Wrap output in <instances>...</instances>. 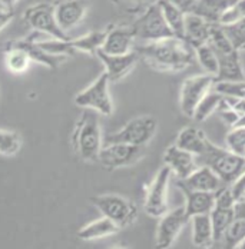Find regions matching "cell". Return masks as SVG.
<instances>
[{
    "mask_svg": "<svg viewBox=\"0 0 245 249\" xmlns=\"http://www.w3.org/2000/svg\"><path fill=\"white\" fill-rule=\"evenodd\" d=\"M189 218L187 216L185 208L168 209L161 218L155 233V245L159 249H170L175 244L176 238L188 224Z\"/></svg>",
    "mask_w": 245,
    "mask_h": 249,
    "instance_id": "7c38bea8",
    "label": "cell"
},
{
    "mask_svg": "<svg viewBox=\"0 0 245 249\" xmlns=\"http://www.w3.org/2000/svg\"><path fill=\"white\" fill-rule=\"evenodd\" d=\"M209 29H211V22L202 19L201 16H198L195 13H187L184 39L192 48H196V46L204 45V43L208 42Z\"/></svg>",
    "mask_w": 245,
    "mask_h": 249,
    "instance_id": "7402d4cb",
    "label": "cell"
},
{
    "mask_svg": "<svg viewBox=\"0 0 245 249\" xmlns=\"http://www.w3.org/2000/svg\"><path fill=\"white\" fill-rule=\"evenodd\" d=\"M208 143H209V139L207 138L204 130L196 126L182 127L175 139V145L178 148L188 150V152L194 153L195 156L202 155L207 149Z\"/></svg>",
    "mask_w": 245,
    "mask_h": 249,
    "instance_id": "ffe728a7",
    "label": "cell"
},
{
    "mask_svg": "<svg viewBox=\"0 0 245 249\" xmlns=\"http://www.w3.org/2000/svg\"><path fill=\"white\" fill-rule=\"evenodd\" d=\"M86 12L88 4L83 0H60L55 4L57 25L66 33L85 19Z\"/></svg>",
    "mask_w": 245,
    "mask_h": 249,
    "instance_id": "9a60e30c",
    "label": "cell"
},
{
    "mask_svg": "<svg viewBox=\"0 0 245 249\" xmlns=\"http://www.w3.org/2000/svg\"><path fill=\"white\" fill-rule=\"evenodd\" d=\"M170 1H172L173 4H176L185 13H191L194 6L198 3V0H170Z\"/></svg>",
    "mask_w": 245,
    "mask_h": 249,
    "instance_id": "b9f144b4",
    "label": "cell"
},
{
    "mask_svg": "<svg viewBox=\"0 0 245 249\" xmlns=\"http://www.w3.org/2000/svg\"><path fill=\"white\" fill-rule=\"evenodd\" d=\"M224 99V96L215 92L214 89H211L204 98L202 100L198 103V106L195 107V112L192 115L191 119H194L196 124H202L205 122L212 113H217L218 107H220L221 102Z\"/></svg>",
    "mask_w": 245,
    "mask_h": 249,
    "instance_id": "f1b7e54d",
    "label": "cell"
},
{
    "mask_svg": "<svg viewBox=\"0 0 245 249\" xmlns=\"http://www.w3.org/2000/svg\"><path fill=\"white\" fill-rule=\"evenodd\" d=\"M238 249H245V239H244V241H243V244L240 245V248H238Z\"/></svg>",
    "mask_w": 245,
    "mask_h": 249,
    "instance_id": "ee69618b",
    "label": "cell"
},
{
    "mask_svg": "<svg viewBox=\"0 0 245 249\" xmlns=\"http://www.w3.org/2000/svg\"><path fill=\"white\" fill-rule=\"evenodd\" d=\"M240 50H244V52H245V45H244V46H243V48H241V49H240Z\"/></svg>",
    "mask_w": 245,
    "mask_h": 249,
    "instance_id": "f6af8a7d",
    "label": "cell"
},
{
    "mask_svg": "<svg viewBox=\"0 0 245 249\" xmlns=\"http://www.w3.org/2000/svg\"><path fill=\"white\" fill-rule=\"evenodd\" d=\"M113 1L126 12H142L156 0H113Z\"/></svg>",
    "mask_w": 245,
    "mask_h": 249,
    "instance_id": "f35d334b",
    "label": "cell"
},
{
    "mask_svg": "<svg viewBox=\"0 0 245 249\" xmlns=\"http://www.w3.org/2000/svg\"><path fill=\"white\" fill-rule=\"evenodd\" d=\"M139 59H144L152 69L158 72H181L189 68L195 60V50L179 37H168L155 42H145L135 46Z\"/></svg>",
    "mask_w": 245,
    "mask_h": 249,
    "instance_id": "6da1fadb",
    "label": "cell"
},
{
    "mask_svg": "<svg viewBox=\"0 0 245 249\" xmlns=\"http://www.w3.org/2000/svg\"><path fill=\"white\" fill-rule=\"evenodd\" d=\"M164 165H167L181 180L188 178L198 168L195 155L178 148L175 143L164 152Z\"/></svg>",
    "mask_w": 245,
    "mask_h": 249,
    "instance_id": "2e32d148",
    "label": "cell"
},
{
    "mask_svg": "<svg viewBox=\"0 0 245 249\" xmlns=\"http://www.w3.org/2000/svg\"><path fill=\"white\" fill-rule=\"evenodd\" d=\"M198 165L209 166L225 183H232L245 171V158L229 149H222L209 141L205 152L195 156Z\"/></svg>",
    "mask_w": 245,
    "mask_h": 249,
    "instance_id": "3957f363",
    "label": "cell"
},
{
    "mask_svg": "<svg viewBox=\"0 0 245 249\" xmlns=\"http://www.w3.org/2000/svg\"><path fill=\"white\" fill-rule=\"evenodd\" d=\"M181 192L185 196V212L187 216L191 218L199 213H209L214 208V194L212 192H202V191H192L185 188L181 183H176Z\"/></svg>",
    "mask_w": 245,
    "mask_h": 249,
    "instance_id": "d6986e66",
    "label": "cell"
},
{
    "mask_svg": "<svg viewBox=\"0 0 245 249\" xmlns=\"http://www.w3.org/2000/svg\"><path fill=\"white\" fill-rule=\"evenodd\" d=\"M229 189L237 203L245 202V171L232 183H229Z\"/></svg>",
    "mask_w": 245,
    "mask_h": 249,
    "instance_id": "ab89813d",
    "label": "cell"
},
{
    "mask_svg": "<svg viewBox=\"0 0 245 249\" xmlns=\"http://www.w3.org/2000/svg\"><path fill=\"white\" fill-rule=\"evenodd\" d=\"M245 18V0H237L231 7H228L220 18V25H232Z\"/></svg>",
    "mask_w": 245,
    "mask_h": 249,
    "instance_id": "8d00e7d4",
    "label": "cell"
},
{
    "mask_svg": "<svg viewBox=\"0 0 245 249\" xmlns=\"http://www.w3.org/2000/svg\"><path fill=\"white\" fill-rule=\"evenodd\" d=\"M145 156L144 146H135L129 143H106L98 155V162L106 171H116L136 165Z\"/></svg>",
    "mask_w": 245,
    "mask_h": 249,
    "instance_id": "ba28073f",
    "label": "cell"
},
{
    "mask_svg": "<svg viewBox=\"0 0 245 249\" xmlns=\"http://www.w3.org/2000/svg\"><path fill=\"white\" fill-rule=\"evenodd\" d=\"M135 33L132 26H112L106 29V36L100 50L108 54H125L135 49Z\"/></svg>",
    "mask_w": 245,
    "mask_h": 249,
    "instance_id": "5bb4252c",
    "label": "cell"
},
{
    "mask_svg": "<svg viewBox=\"0 0 245 249\" xmlns=\"http://www.w3.org/2000/svg\"><path fill=\"white\" fill-rule=\"evenodd\" d=\"M215 76L204 73L187 77L179 90V109L187 118H192L195 107L202 98L212 89L215 83Z\"/></svg>",
    "mask_w": 245,
    "mask_h": 249,
    "instance_id": "30bf717a",
    "label": "cell"
},
{
    "mask_svg": "<svg viewBox=\"0 0 245 249\" xmlns=\"http://www.w3.org/2000/svg\"><path fill=\"white\" fill-rule=\"evenodd\" d=\"M237 202L234 199L229 186L224 185L214 192V206L217 208H235Z\"/></svg>",
    "mask_w": 245,
    "mask_h": 249,
    "instance_id": "74e56055",
    "label": "cell"
},
{
    "mask_svg": "<svg viewBox=\"0 0 245 249\" xmlns=\"http://www.w3.org/2000/svg\"><path fill=\"white\" fill-rule=\"evenodd\" d=\"M162 15L167 20V25L170 26L171 32L175 37L184 39V32H185V16L187 13L181 10L176 4H173L170 0H156Z\"/></svg>",
    "mask_w": 245,
    "mask_h": 249,
    "instance_id": "4316f807",
    "label": "cell"
},
{
    "mask_svg": "<svg viewBox=\"0 0 245 249\" xmlns=\"http://www.w3.org/2000/svg\"><path fill=\"white\" fill-rule=\"evenodd\" d=\"M192 226V244L196 248L214 247V229L209 213H199L189 218Z\"/></svg>",
    "mask_w": 245,
    "mask_h": 249,
    "instance_id": "cb8c5ba5",
    "label": "cell"
},
{
    "mask_svg": "<svg viewBox=\"0 0 245 249\" xmlns=\"http://www.w3.org/2000/svg\"><path fill=\"white\" fill-rule=\"evenodd\" d=\"M235 213V208H217L214 206L209 212L211 221H212V229H214V244H222L224 233L231 224Z\"/></svg>",
    "mask_w": 245,
    "mask_h": 249,
    "instance_id": "f546056e",
    "label": "cell"
},
{
    "mask_svg": "<svg viewBox=\"0 0 245 249\" xmlns=\"http://www.w3.org/2000/svg\"><path fill=\"white\" fill-rule=\"evenodd\" d=\"M4 63L12 73H25L30 65V59L23 50L6 46L4 49Z\"/></svg>",
    "mask_w": 245,
    "mask_h": 249,
    "instance_id": "1f68e13d",
    "label": "cell"
},
{
    "mask_svg": "<svg viewBox=\"0 0 245 249\" xmlns=\"http://www.w3.org/2000/svg\"><path fill=\"white\" fill-rule=\"evenodd\" d=\"M23 20L35 32L46 33L53 39H60V40L71 39L68 33L63 32L57 25L53 3H38L29 6L23 13Z\"/></svg>",
    "mask_w": 245,
    "mask_h": 249,
    "instance_id": "9c48e42d",
    "label": "cell"
},
{
    "mask_svg": "<svg viewBox=\"0 0 245 249\" xmlns=\"http://www.w3.org/2000/svg\"><path fill=\"white\" fill-rule=\"evenodd\" d=\"M92 203L99 209V212L111 219L119 229L128 228L138 219V206L132 200L126 199L121 195L106 194L92 198Z\"/></svg>",
    "mask_w": 245,
    "mask_h": 249,
    "instance_id": "5b68a950",
    "label": "cell"
},
{
    "mask_svg": "<svg viewBox=\"0 0 245 249\" xmlns=\"http://www.w3.org/2000/svg\"><path fill=\"white\" fill-rule=\"evenodd\" d=\"M235 1L237 0H198L191 13H195L211 23H218L222 13Z\"/></svg>",
    "mask_w": 245,
    "mask_h": 249,
    "instance_id": "484cf974",
    "label": "cell"
},
{
    "mask_svg": "<svg viewBox=\"0 0 245 249\" xmlns=\"http://www.w3.org/2000/svg\"><path fill=\"white\" fill-rule=\"evenodd\" d=\"M131 26L133 29L136 40H141L142 43L173 37V33L171 32L170 26L167 25V20L162 15L158 1L149 4L147 9H144L138 16V19Z\"/></svg>",
    "mask_w": 245,
    "mask_h": 249,
    "instance_id": "277c9868",
    "label": "cell"
},
{
    "mask_svg": "<svg viewBox=\"0 0 245 249\" xmlns=\"http://www.w3.org/2000/svg\"><path fill=\"white\" fill-rule=\"evenodd\" d=\"M212 89L225 98H245V80H215Z\"/></svg>",
    "mask_w": 245,
    "mask_h": 249,
    "instance_id": "836d02e7",
    "label": "cell"
},
{
    "mask_svg": "<svg viewBox=\"0 0 245 249\" xmlns=\"http://www.w3.org/2000/svg\"><path fill=\"white\" fill-rule=\"evenodd\" d=\"M13 18H15V12L13 10L0 6V32L13 20Z\"/></svg>",
    "mask_w": 245,
    "mask_h": 249,
    "instance_id": "60d3db41",
    "label": "cell"
},
{
    "mask_svg": "<svg viewBox=\"0 0 245 249\" xmlns=\"http://www.w3.org/2000/svg\"><path fill=\"white\" fill-rule=\"evenodd\" d=\"M6 46H10V48H18V49L23 50L26 54L29 56L30 62H36L39 65H43L46 68H49L50 71H55L59 68V60L62 56H55V54H50L48 52L42 49L39 46V43L33 39V36H29L23 40H13V42H9Z\"/></svg>",
    "mask_w": 245,
    "mask_h": 249,
    "instance_id": "ac0fdd59",
    "label": "cell"
},
{
    "mask_svg": "<svg viewBox=\"0 0 245 249\" xmlns=\"http://www.w3.org/2000/svg\"><path fill=\"white\" fill-rule=\"evenodd\" d=\"M176 183L184 185L188 189L192 191H202V192H215L225 183L220 179V176L215 174L209 166L198 165L195 171L185 179H178Z\"/></svg>",
    "mask_w": 245,
    "mask_h": 249,
    "instance_id": "e0dca14e",
    "label": "cell"
},
{
    "mask_svg": "<svg viewBox=\"0 0 245 249\" xmlns=\"http://www.w3.org/2000/svg\"><path fill=\"white\" fill-rule=\"evenodd\" d=\"M225 143H226V149L245 158V126L243 124L232 126L231 130L226 133Z\"/></svg>",
    "mask_w": 245,
    "mask_h": 249,
    "instance_id": "e575fe53",
    "label": "cell"
},
{
    "mask_svg": "<svg viewBox=\"0 0 245 249\" xmlns=\"http://www.w3.org/2000/svg\"><path fill=\"white\" fill-rule=\"evenodd\" d=\"M245 239V202H240L235 205V213L234 218L231 221V224L228 225L224 238H222V244L225 245V248L235 249L240 248V245L243 244Z\"/></svg>",
    "mask_w": 245,
    "mask_h": 249,
    "instance_id": "603a6c76",
    "label": "cell"
},
{
    "mask_svg": "<svg viewBox=\"0 0 245 249\" xmlns=\"http://www.w3.org/2000/svg\"><path fill=\"white\" fill-rule=\"evenodd\" d=\"M109 77L103 72L86 89L79 92L75 98V105L83 109H92L99 115L111 116L113 113V103L109 95Z\"/></svg>",
    "mask_w": 245,
    "mask_h": 249,
    "instance_id": "52a82bcc",
    "label": "cell"
},
{
    "mask_svg": "<svg viewBox=\"0 0 245 249\" xmlns=\"http://www.w3.org/2000/svg\"><path fill=\"white\" fill-rule=\"evenodd\" d=\"M222 27H224L226 36L229 37L231 43L234 45V48L238 50L241 49L245 45V18L232 25L222 26Z\"/></svg>",
    "mask_w": 245,
    "mask_h": 249,
    "instance_id": "d590c367",
    "label": "cell"
},
{
    "mask_svg": "<svg viewBox=\"0 0 245 249\" xmlns=\"http://www.w3.org/2000/svg\"><path fill=\"white\" fill-rule=\"evenodd\" d=\"M105 36H106V30L91 32L77 39H68V46L74 53L82 52V53H88V54H96L98 50L103 45Z\"/></svg>",
    "mask_w": 245,
    "mask_h": 249,
    "instance_id": "83f0119b",
    "label": "cell"
},
{
    "mask_svg": "<svg viewBox=\"0 0 245 249\" xmlns=\"http://www.w3.org/2000/svg\"><path fill=\"white\" fill-rule=\"evenodd\" d=\"M18 3H19V0H0V4L6 9H10V10H13Z\"/></svg>",
    "mask_w": 245,
    "mask_h": 249,
    "instance_id": "7bdbcfd3",
    "label": "cell"
},
{
    "mask_svg": "<svg viewBox=\"0 0 245 249\" xmlns=\"http://www.w3.org/2000/svg\"><path fill=\"white\" fill-rule=\"evenodd\" d=\"M98 57L105 66V73L109 77V82H119L129 75L139 60L138 52L133 49L125 54H108L98 50Z\"/></svg>",
    "mask_w": 245,
    "mask_h": 249,
    "instance_id": "4fadbf2b",
    "label": "cell"
},
{
    "mask_svg": "<svg viewBox=\"0 0 245 249\" xmlns=\"http://www.w3.org/2000/svg\"><path fill=\"white\" fill-rule=\"evenodd\" d=\"M121 229L113 224L111 219L108 218H100L94 222L86 224L83 228L79 229L77 236L82 241H96V239H102L111 235H115L116 232H119Z\"/></svg>",
    "mask_w": 245,
    "mask_h": 249,
    "instance_id": "d4e9b609",
    "label": "cell"
},
{
    "mask_svg": "<svg viewBox=\"0 0 245 249\" xmlns=\"http://www.w3.org/2000/svg\"><path fill=\"white\" fill-rule=\"evenodd\" d=\"M218 56V73L217 80H245V72L240 59V50L220 53Z\"/></svg>",
    "mask_w": 245,
    "mask_h": 249,
    "instance_id": "44dd1931",
    "label": "cell"
},
{
    "mask_svg": "<svg viewBox=\"0 0 245 249\" xmlns=\"http://www.w3.org/2000/svg\"><path fill=\"white\" fill-rule=\"evenodd\" d=\"M195 50V60H198L202 71L208 75L217 76L218 73V56L215 50L212 49L208 43L199 45L194 48Z\"/></svg>",
    "mask_w": 245,
    "mask_h": 249,
    "instance_id": "4dcf8cb0",
    "label": "cell"
},
{
    "mask_svg": "<svg viewBox=\"0 0 245 249\" xmlns=\"http://www.w3.org/2000/svg\"><path fill=\"white\" fill-rule=\"evenodd\" d=\"M22 148L20 136L13 130L0 129V155L1 156H15Z\"/></svg>",
    "mask_w": 245,
    "mask_h": 249,
    "instance_id": "d6a6232c",
    "label": "cell"
},
{
    "mask_svg": "<svg viewBox=\"0 0 245 249\" xmlns=\"http://www.w3.org/2000/svg\"><path fill=\"white\" fill-rule=\"evenodd\" d=\"M158 130V121L151 115H142L131 119L121 130L106 136V143H129L135 146H147Z\"/></svg>",
    "mask_w": 245,
    "mask_h": 249,
    "instance_id": "8992f818",
    "label": "cell"
},
{
    "mask_svg": "<svg viewBox=\"0 0 245 249\" xmlns=\"http://www.w3.org/2000/svg\"><path fill=\"white\" fill-rule=\"evenodd\" d=\"M71 139L76 155L82 160L86 162L98 160L99 152L103 146L98 112L92 109H85L79 121L75 124Z\"/></svg>",
    "mask_w": 245,
    "mask_h": 249,
    "instance_id": "7a4b0ae2",
    "label": "cell"
},
{
    "mask_svg": "<svg viewBox=\"0 0 245 249\" xmlns=\"http://www.w3.org/2000/svg\"><path fill=\"white\" fill-rule=\"evenodd\" d=\"M171 175V169L164 165L148 186L144 209L152 218H161L168 211V189Z\"/></svg>",
    "mask_w": 245,
    "mask_h": 249,
    "instance_id": "8fae6325",
    "label": "cell"
}]
</instances>
